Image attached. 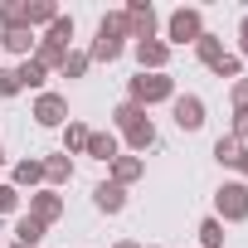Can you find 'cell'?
<instances>
[{"instance_id": "2", "label": "cell", "mask_w": 248, "mask_h": 248, "mask_svg": "<svg viewBox=\"0 0 248 248\" xmlns=\"http://www.w3.org/2000/svg\"><path fill=\"white\" fill-rule=\"evenodd\" d=\"M122 49H127V20H122V10H112V15L97 20V39H93L88 59L93 63H117Z\"/></svg>"}, {"instance_id": "4", "label": "cell", "mask_w": 248, "mask_h": 248, "mask_svg": "<svg viewBox=\"0 0 248 248\" xmlns=\"http://www.w3.org/2000/svg\"><path fill=\"white\" fill-rule=\"evenodd\" d=\"M214 219L219 224H243L248 219V185L243 180H224L214 190Z\"/></svg>"}, {"instance_id": "29", "label": "cell", "mask_w": 248, "mask_h": 248, "mask_svg": "<svg viewBox=\"0 0 248 248\" xmlns=\"http://www.w3.org/2000/svg\"><path fill=\"white\" fill-rule=\"evenodd\" d=\"M25 88H20V78H15V68H0V97H20Z\"/></svg>"}, {"instance_id": "3", "label": "cell", "mask_w": 248, "mask_h": 248, "mask_svg": "<svg viewBox=\"0 0 248 248\" xmlns=\"http://www.w3.org/2000/svg\"><path fill=\"white\" fill-rule=\"evenodd\" d=\"M170 97H175L170 73H137L127 83V102H137V107H156V102H170Z\"/></svg>"}, {"instance_id": "31", "label": "cell", "mask_w": 248, "mask_h": 248, "mask_svg": "<svg viewBox=\"0 0 248 248\" xmlns=\"http://www.w3.org/2000/svg\"><path fill=\"white\" fill-rule=\"evenodd\" d=\"M20 209V190L15 185H0V214H15Z\"/></svg>"}, {"instance_id": "14", "label": "cell", "mask_w": 248, "mask_h": 248, "mask_svg": "<svg viewBox=\"0 0 248 248\" xmlns=\"http://www.w3.org/2000/svg\"><path fill=\"white\" fill-rule=\"evenodd\" d=\"M73 180V161L59 151V156H44V185L49 190H59V185H68Z\"/></svg>"}, {"instance_id": "9", "label": "cell", "mask_w": 248, "mask_h": 248, "mask_svg": "<svg viewBox=\"0 0 248 248\" xmlns=\"http://www.w3.org/2000/svg\"><path fill=\"white\" fill-rule=\"evenodd\" d=\"M34 122L39 127H68V102L59 93H39L34 97Z\"/></svg>"}, {"instance_id": "33", "label": "cell", "mask_w": 248, "mask_h": 248, "mask_svg": "<svg viewBox=\"0 0 248 248\" xmlns=\"http://www.w3.org/2000/svg\"><path fill=\"white\" fill-rule=\"evenodd\" d=\"M238 54L248 59V10H243V20H238Z\"/></svg>"}, {"instance_id": "34", "label": "cell", "mask_w": 248, "mask_h": 248, "mask_svg": "<svg viewBox=\"0 0 248 248\" xmlns=\"http://www.w3.org/2000/svg\"><path fill=\"white\" fill-rule=\"evenodd\" d=\"M238 175H243V185H248V146H243V156H238Z\"/></svg>"}, {"instance_id": "26", "label": "cell", "mask_w": 248, "mask_h": 248, "mask_svg": "<svg viewBox=\"0 0 248 248\" xmlns=\"http://www.w3.org/2000/svg\"><path fill=\"white\" fill-rule=\"evenodd\" d=\"M88 68H93L88 49H68V59H63V68H59V73H63V78H83Z\"/></svg>"}, {"instance_id": "19", "label": "cell", "mask_w": 248, "mask_h": 248, "mask_svg": "<svg viewBox=\"0 0 248 248\" xmlns=\"http://www.w3.org/2000/svg\"><path fill=\"white\" fill-rule=\"evenodd\" d=\"M195 54H200V63H204V68H214V63H219V59H224V39H219V34H209V30H204V34H200V39H195Z\"/></svg>"}, {"instance_id": "22", "label": "cell", "mask_w": 248, "mask_h": 248, "mask_svg": "<svg viewBox=\"0 0 248 248\" xmlns=\"http://www.w3.org/2000/svg\"><path fill=\"white\" fill-rule=\"evenodd\" d=\"M15 78H20V88H44V78H49V68H44L39 59H20V68H15Z\"/></svg>"}, {"instance_id": "10", "label": "cell", "mask_w": 248, "mask_h": 248, "mask_svg": "<svg viewBox=\"0 0 248 248\" xmlns=\"http://www.w3.org/2000/svg\"><path fill=\"white\" fill-rule=\"evenodd\" d=\"M175 127L180 132H200L204 127V97H195V93L175 97Z\"/></svg>"}, {"instance_id": "12", "label": "cell", "mask_w": 248, "mask_h": 248, "mask_svg": "<svg viewBox=\"0 0 248 248\" xmlns=\"http://www.w3.org/2000/svg\"><path fill=\"white\" fill-rule=\"evenodd\" d=\"M93 204H97L102 214H122V209H127V190L112 185V180H102V185L93 190Z\"/></svg>"}, {"instance_id": "30", "label": "cell", "mask_w": 248, "mask_h": 248, "mask_svg": "<svg viewBox=\"0 0 248 248\" xmlns=\"http://www.w3.org/2000/svg\"><path fill=\"white\" fill-rule=\"evenodd\" d=\"M233 141H248V107H233V127H229Z\"/></svg>"}, {"instance_id": "1", "label": "cell", "mask_w": 248, "mask_h": 248, "mask_svg": "<svg viewBox=\"0 0 248 248\" xmlns=\"http://www.w3.org/2000/svg\"><path fill=\"white\" fill-rule=\"evenodd\" d=\"M112 127L127 137V146H132V151L156 146V122H151V117H146V107H137V102H117V107H112Z\"/></svg>"}, {"instance_id": "32", "label": "cell", "mask_w": 248, "mask_h": 248, "mask_svg": "<svg viewBox=\"0 0 248 248\" xmlns=\"http://www.w3.org/2000/svg\"><path fill=\"white\" fill-rule=\"evenodd\" d=\"M229 97H233V107H248V78H233Z\"/></svg>"}, {"instance_id": "5", "label": "cell", "mask_w": 248, "mask_h": 248, "mask_svg": "<svg viewBox=\"0 0 248 248\" xmlns=\"http://www.w3.org/2000/svg\"><path fill=\"white\" fill-rule=\"evenodd\" d=\"M200 34H204V15H200L195 5L170 10V20H166V39H170V44H195Z\"/></svg>"}, {"instance_id": "23", "label": "cell", "mask_w": 248, "mask_h": 248, "mask_svg": "<svg viewBox=\"0 0 248 248\" xmlns=\"http://www.w3.org/2000/svg\"><path fill=\"white\" fill-rule=\"evenodd\" d=\"M0 30H25V0H0Z\"/></svg>"}, {"instance_id": "11", "label": "cell", "mask_w": 248, "mask_h": 248, "mask_svg": "<svg viewBox=\"0 0 248 248\" xmlns=\"http://www.w3.org/2000/svg\"><path fill=\"white\" fill-rule=\"evenodd\" d=\"M141 175H146V161H141V156H117V161H112V185H122V190L137 185Z\"/></svg>"}, {"instance_id": "18", "label": "cell", "mask_w": 248, "mask_h": 248, "mask_svg": "<svg viewBox=\"0 0 248 248\" xmlns=\"http://www.w3.org/2000/svg\"><path fill=\"white\" fill-rule=\"evenodd\" d=\"M88 137H93V132L83 127V122L68 117V127H63V156H83V151H88Z\"/></svg>"}, {"instance_id": "13", "label": "cell", "mask_w": 248, "mask_h": 248, "mask_svg": "<svg viewBox=\"0 0 248 248\" xmlns=\"http://www.w3.org/2000/svg\"><path fill=\"white\" fill-rule=\"evenodd\" d=\"M39 39H34V30H0V49L5 54H15V59H30V49H34Z\"/></svg>"}, {"instance_id": "15", "label": "cell", "mask_w": 248, "mask_h": 248, "mask_svg": "<svg viewBox=\"0 0 248 248\" xmlns=\"http://www.w3.org/2000/svg\"><path fill=\"white\" fill-rule=\"evenodd\" d=\"M10 185H15V190H34V185H44V161H39V156L20 161L15 175H10Z\"/></svg>"}, {"instance_id": "16", "label": "cell", "mask_w": 248, "mask_h": 248, "mask_svg": "<svg viewBox=\"0 0 248 248\" xmlns=\"http://www.w3.org/2000/svg\"><path fill=\"white\" fill-rule=\"evenodd\" d=\"M59 20V5H54V0H25V30H34V25H54Z\"/></svg>"}, {"instance_id": "27", "label": "cell", "mask_w": 248, "mask_h": 248, "mask_svg": "<svg viewBox=\"0 0 248 248\" xmlns=\"http://www.w3.org/2000/svg\"><path fill=\"white\" fill-rule=\"evenodd\" d=\"M200 248H224V224H219L214 214L200 224Z\"/></svg>"}, {"instance_id": "7", "label": "cell", "mask_w": 248, "mask_h": 248, "mask_svg": "<svg viewBox=\"0 0 248 248\" xmlns=\"http://www.w3.org/2000/svg\"><path fill=\"white\" fill-rule=\"evenodd\" d=\"M132 54H137L141 73H166V63H170V44L166 39H141V44H132Z\"/></svg>"}, {"instance_id": "20", "label": "cell", "mask_w": 248, "mask_h": 248, "mask_svg": "<svg viewBox=\"0 0 248 248\" xmlns=\"http://www.w3.org/2000/svg\"><path fill=\"white\" fill-rule=\"evenodd\" d=\"M49 229L39 224V219H30V214H20L15 219V243H25V248H39V238H44Z\"/></svg>"}, {"instance_id": "21", "label": "cell", "mask_w": 248, "mask_h": 248, "mask_svg": "<svg viewBox=\"0 0 248 248\" xmlns=\"http://www.w3.org/2000/svg\"><path fill=\"white\" fill-rule=\"evenodd\" d=\"M44 44H59V49H68V44H73V15H63V10H59V20L44 30Z\"/></svg>"}, {"instance_id": "36", "label": "cell", "mask_w": 248, "mask_h": 248, "mask_svg": "<svg viewBox=\"0 0 248 248\" xmlns=\"http://www.w3.org/2000/svg\"><path fill=\"white\" fill-rule=\"evenodd\" d=\"M0 166H5V146H0Z\"/></svg>"}, {"instance_id": "25", "label": "cell", "mask_w": 248, "mask_h": 248, "mask_svg": "<svg viewBox=\"0 0 248 248\" xmlns=\"http://www.w3.org/2000/svg\"><path fill=\"white\" fill-rule=\"evenodd\" d=\"M30 59H39L44 68H63V59H68V49H59V44H44V39H39Z\"/></svg>"}, {"instance_id": "6", "label": "cell", "mask_w": 248, "mask_h": 248, "mask_svg": "<svg viewBox=\"0 0 248 248\" xmlns=\"http://www.w3.org/2000/svg\"><path fill=\"white\" fill-rule=\"evenodd\" d=\"M122 20H127V39H156V10L146 5V0H132L127 10H122Z\"/></svg>"}, {"instance_id": "35", "label": "cell", "mask_w": 248, "mask_h": 248, "mask_svg": "<svg viewBox=\"0 0 248 248\" xmlns=\"http://www.w3.org/2000/svg\"><path fill=\"white\" fill-rule=\"evenodd\" d=\"M112 248H141V243H132V238H122V243H112Z\"/></svg>"}, {"instance_id": "24", "label": "cell", "mask_w": 248, "mask_h": 248, "mask_svg": "<svg viewBox=\"0 0 248 248\" xmlns=\"http://www.w3.org/2000/svg\"><path fill=\"white\" fill-rule=\"evenodd\" d=\"M238 156H243V141H233V137L224 132V137L214 141V161H219V166H238Z\"/></svg>"}, {"instance_id": "17", "label": "cell", "mask_w": 248, "mask_h": 248, "mask_svg": "<svg viewBox=\"0 0 248 248\" xmlns=\"http://www.w3.org/2000/svg\"><path fill=\"white\" fill-rule=\"evenodd\" d=\"M83 156H93V161H107V166H112V161H117L122 151H117V137H112V132H93V137H88V151H83Z\"/></svg>"}, {"instance_id": "8", "label": "cell", "mask_w": 248, "mask_h": 248, "mask_svg": "<svg viewBox=\"0 0 248 248\" xmlns=\"http://www.w3.org/2000/svg\"><path fill=\"white\" fill-rule=\"evenodd\" d=\"M30 219H39L44 229L59 224V219H63V195H59V190H34V195H30Z\"/></svg>"}, {"instance_id": "28", "label": "cell", "mask_w": 248, "mask_h": 248, "mask_svg": "<svg viewBox=\"0 0 248 248\" xmlns=\"http://www.w3.org/2000/svg\"><path fill=\"white\" fill-rule=\"evenodd\" d=\"M214 78H243V59H238V54H224V59L214 63Z\"/></svg>"}]
</instances>
